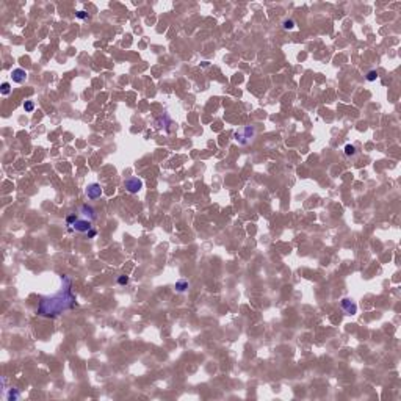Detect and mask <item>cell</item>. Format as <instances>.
Wrapping results in <instances>:
<instances>
[{"instance_id": "obj_1", "label": "cell", "mask_w": 401, "mask_h": 401, "mask_svg": "<svg viewBox=\"0 0 401 401\" xmlns=\"http://www.w3.org/2000/svg\"><path fill=\"white\" fill-rule=\"evenodd\" d=\"M61 288L58 293L43 298L38 304V315L41 317H58L60 313L71 310L77 304V298L72 293V280L68 276H61Z\"/></svg>"}, {"instance_id": "obj_2", "label": "cell", "mask_w": 401, "mask_h": 401, "mask_svg": "<svg viewBox=\"0 0 401 401\" xmlns=\"http://www.w3.org/2000/svg\"><path fill=\"white\" fill-rule=\"evenodd\" d=\"M254 137H256V129L252 126H245L234 133V138L240 146H248L254 140Z\"/></svg>"}, {"instance_id": "obj_3", "label": "cell", "mask_w": 401, "mask_h": 401, "mask_svg": "<svg viewBox=\"0 0 401 401\" xmlns=\"http://www.w3.org/2000/svg\"><path fill=\"white\" fill-rule=\"evenodd\" d=\"M143 180L141 179H138V177H129L126 182H124V186H126V190L129 191V193H132V194H135V193H138L141 188H143Z\"/></svg>"}, {"instance_id": "obj_4", "label": "cell", "mask_w": 401, "mask_h": 401, "mask_svg": "<svg viewBox=\"0 0 401 401\" xmlns=\"http://www.w3.org/2000/svg\"><path fill=\"white\" fill-rule=\"evenodd\" d=\"M69 230L88 232V230H91V221H89V219H77V221L69 227Z\"/></svg>"}, {"instance_id": "obj_5", "label": "cell", "mask_w": 401, "mask_h": 401, "mask_svg": "<svg viewBox=\"0 0 401 401\" xmlns=\"http://www.w3.org/2000/svg\"><path fill=\"white\" fill-rule=\"evenodd\" d=\"M86 196L89 199H97L102 196V188H100V185L99 183H89L86 186Z\"/></svg>"}, {"instance_id": "obj_6", "label": "cell", "mask_w": 401, "mask_h": 401, "mask_svg": "<svg viewBox=\"0 0 401 401\" xmlns=\"http://www.w3.org/2000/svg\"><path fill=\"white\" fill-rule=\"evenodd\" d=\"M340 305H342V309L345 310L346 315H356V312H357V305L348 298H343Z\"/></svg>"}, {"instance_id": "obj_7", "label": "cell", "mask_w": 401, "mask_h": 401, "mask_svg": "<svg viewBox=\"0 0 401 401\" xmlns=\"http://www.w3.org/2000/svg\"><path fill=\"white\" fill-rule=\"evenodd\" d=\"M11 78H13V82H16V83H24L25 78H27V72L24 69H14L11 72Z\"/></svg>"}, {"instance_id": "obj_8", "label": "cell", "mask_w": 401, "mask_h": 401, "mask_svg": "<svg viewBox=\"0 0 401 401\" xmlns=\"http://www.w3.org/2000/svg\"><path fill=\"white\" fill-rule=\"evenodd\" d=\"M80 210H82L83 216H86V218H88L89 221L96 219V212H94V208H92L91 205H88V204H83L82 207H80Z\"/></svg>"}, {"instance_id": "obj_9", "label": "cell", "mask_w": 401, "mask_h": 401, "mask_svg": "<svg viewBox=\"0 0 401 401\" xmlns=\"http://www.w3.org/2000/svg\"><path fill=\"white\" fill-rule=\"evenodd\" d=\"M186 288H188V280L180 279V280H177V282H176V290H177L179 293H183Z\"/></svg>"}, {"instance_id": "obj_10", "label": "cell", "mask_w": 401, "mask_h": 401, "mask_svg": "<svg viewBox=\"0 0 401 401\" xmlns=\"http://www.w3.org/2000/svg\"><path fill=\"white\" fill-rule=\"evenodd\" d=\"M345 155H348V157L356 155V148H354L353 144H346V146H345Z\"/></svg>"}, {"instance_id": "obj_11", "label": "cell", "mask_w": 401, "mask_h": 401, "mask_svg": "<svg viewBox=\"0 0 401 401\" xmlns=\"http://www.w3.org/2000/svg\"><path fill=\"white\" fill-rule=\"evenodd\" d=\"M6 398H8L9 401H14V399H17V398H19V392H17L16 389H9V392H8Z\"/></svg>"}, {"instance_id": "obj_12", "label": "cell", "mask_w": 401, "mask_h": 401, "mask_svg": "<svg viewBox=\"0 0 401 401\" xmlns=\"http://www.w3.org/2000/svg\"><path fill=\"white\" fill-rule=\"evenodd\" d=\"M9 91H11V85L8 82L2 83V86H0V92H2L3 96H6V94H9Z\"/></svg>"}, {"instance_id": "obj_13", "label": "cell", "mask_w": 401, "mask_h": 401, "mask_svg": "<svg viewBox=\"0 0 401 401\" xmlns=\"http://www.w3.org/2000/svg\"><path fill=\"white\" fill-rule=\"evenodd\" d=\"M24 110H25L27 113H32V111L35 110V103H33L32 100H27V102L24 103Z\"/></svg>"}, {"instance_id": "obj_14", "label": "cell", "mask_w": 401, "mask_h": 401, "mask_svg": "<svg viewBox=\"0 0 401 401\" xmlns=\"http://www.w3.org/2000/svg\"><path fill=\"white\" fill-rule=\"evenodd\" d=\"M284 28H285V30H291V28H295V21H291V19H287V21H284Z\"/></svg>"}, {"instance_id": "obj_15", "label": "cell", "mask_w": 401, "mask_h": 401, "mask_svg": "<svg viewBox=\"0 0 401 401\" xmlns=\"http://www.w3.org/2000/svg\"><path fill=\"white\" fill-rule=\"evenodd\" d=\"M378 77H379V75H378L376 71H370V72L367 74V80H368V82H375Z\"/></svg>"}, {"instance_id": "obj_16", "label": "cell", "mask_w": 401, "mask_h": 401, "mask_svg": "<svg viewBox=\"0 0 401 401\" xmlns=\"http://www.w3.org/2000/svg\"><path fill=\"white\" fill-rule=\"evenodd\" d=\"M77 219H78V218H77V215H69L68 218H66V224H68V226L71 227V226H72V224H74Z\"/></svg>"}, {"instance_id": "obj_17", "label": "cell", "mask_w": 401, "mask_h": 401, "mask_svg": "<svg viewBox=\"0 0 401 401\" xmlns=\"http://www.w3.org/2000/svg\"><path fill=\"white\" fill-rule=\"evenodd\" d=\"M118 284L119 285H127L129 284V277L127 276H119L118 277Z\"/></svg>"}, {"instance_id": "obj_18", "label": "cell", "mask_w": 401, "mask_h": 401, "mask_svg": "<svg viewBox=\"0 0 401 401\" xmlns=\"http://www.w3.org/2000/svg\"><path fill=\"white\" fill-rule=\"evenodd\" d=\"M75 16H77L78 19H86V17H88V13H85V11H77Z\"/></svg>"}, {"instance_id": "obj_19", "label": "cell", "mask_w": 401, "mask_h": 401, "mask_svg": "<svg viewBox=\"0 0 401 401\" xmlns=\"http://www.w3.org/2000/svg\"><path fill=\"white\" fill-rule=\"evenodd\" d=\"M86 234H88V237H89V238H94V237L97 235V232H96L94 229H91V230H88Z\"/></svg>"}]
</instances>
